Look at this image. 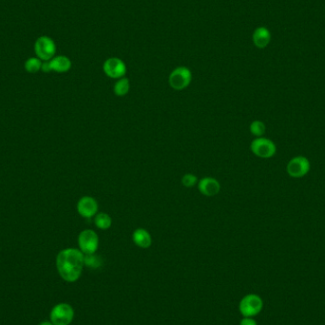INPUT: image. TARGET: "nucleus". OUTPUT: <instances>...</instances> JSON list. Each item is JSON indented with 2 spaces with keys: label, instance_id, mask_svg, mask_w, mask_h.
Masks as SVG:
<instances>
[{
  "label": "nucleus",
  "instance_id": "412c9836",
  "mask_svg": "<svg viewBox=\"0 0 325 325\" xmlns=\"http://www.w3.org/2000/svg\"><path fill=\"white\" fill-rule=\"evenodd\" d=\"M240 325H257V322H256V320H254L253 318H244V319L241 321Z\"/></svg>",
  "mask_w": 325,
  "mask_h": 325
},
{
  "label": "nucleus",
  "instance_id": "6ab92c4d",
  "mask_svg": "<svg viewBox=\"0 0 325 325\" xmlns=\"http://www.w3.org/2000/svg\"><path fill=\"white\" fill-rule=\"evenodd\" d=\"M95 254L84 255V264L90 268H97L101 265V260Z\"/></svg>",
  "mask_w": 325,
  "mask_h": 325
},
{
  "label": "nucleus",
  "instance_id": "423d86ee",
  "mask_svg": "<svg viewBox=\"0 0 325 325\" xmlns=\"http://www.w3.org/2000/svg\"><path fill=\"white\" fill-rule=\"evenodd\" d=\"M78 245L84 255L95 254L99 246V238L91 229L82 231L78 236Z\"/></svg>",
  "mask_w": 325,
  "mask_h": 325
},
{
  "label": "nucleus",
  "instance_id": "4468645a",
  "mask_svg": "<svg viewBox=\"0 0 325 325\" xmlns=\"http://www.w3.org/2000/svg\"><path fill=\"white\" fill-rule=\"evenodd\" d=\"M132 241L141 248H149L152 243L149 232L144 228H137L132 234Z\"/></svg>",
  "mask_w": 325,
  "mask_h": 325
},
{
  "label": "nucleus",
  "instance_id": "4be33fe9",
  "mask_svg": "<svg viewBox=\"0 0 325 325\" xmlns=\"http://www.w3.org/2000/svg\"><path fill=\"white\" fill-rule=\"evenodd\" d=\"M41 71H42V72H44V73H50V72H52L51 65H50V61H45L44 63H42Z\"/></svg>",
  "mask_w": 325,
  "mask_h": 325
},
{
  "label": "nucleus",
  "instance_id": "1a4fd4ad",
  "mask_svg": "<svg viewBox=\"0 0 325 325\" xmlns=\"http://www.w3.org/2000/svg\"><path fill=\"white\" fill-rule=\"evenodd\" d=\"M103 69L109 78L120 79L125 77L127 73V66L122 59L117 57H110L104 63Z\"/></svg>",
  "mask_w": 325,
  "mask_h": 325
},
{
  "label": "nucleus",
  "instance_id": "f3484780",
  "mask_svg": "<svg viewBox=\"0 0 325 325\" xmlns=\"http://www.w3.org/2000/svg\"><path fill=\"white\" fill-rule=\"evenodd\" d=\"M41 67H42V62L38 57L29 58L27 61L25 62V69L30 74H35L39 72Z\"/></svg>",
  "mask_w": 325,
  "mask_h": 325
},
{
  "label": "nucleus",
  "instance_id": "f8f14e48",
  "mask_svg": "<svg viewBox=\"0 0 325 325\" xmlns=\"http://www.w3.org/2000/svg\"><path fill=\"white\" fill-rule=\"evenodd\" d=\"M252 40L256 47L264 49L269 45L271 41L270 31L266 27H258L252 35Z\"/></svg>",
  "mask_w": 325,
  "mask_h": 325
},
{
  "label": "nucleus",
  "instance_id": "0eeeda50",
  "mask_svg": "<svg viewBox=\"0 0 325 325\" xmlns=\"http://www.w3.org/2000/svg\"><path fill=\"white\" fill-rule=\"evenodd\" d=\"M263 309V300L258 295L250 294L245 296L240 303V311L245 318L258 315Z\"/></svg>",
  "mask_w": 325,
  "mask_h": 325
},
{
  "label": "nucleus",
  "instance_id": "f03ea898",
  "mask_svg": "<svg viewBox=\"0 0 325 325\" xmlns=\"http://www.w3.org/2000/svg\"><path fill=\"white\" fill-rule=\"evenodd\" d=\"M251 151L260 158L269 159L276 154L277 147L275 143L268 138L257 137L250 145Z\"/></svg>",
  "mask_w": 325,
  "mask_h": 325
},
{
  "label": "nucleus",
  "instance_id": "2eb2a0df",
  "mask_svg": "<svg viewBox=\"0 0 325 325\" xmlns=\"http://www.w3.org/2000/svg\"><path fill=\"white\" fill-rule=\"evenodd\" d=\"M129 89H130V82L126 77L118 79V81L116 82L113 87V91L116 96H120V97L128 95Z\"/></svg>",
  "mask_w": 325,
  "mask_h": 325
},
{
  "label": "nucleus",
  "instance_id": "ddd939ff",
  "mask_svg": "<svg viewBox=\"0 0 325 325\" xmlns=\"http://www.w3.org/2000/svg\"><path fill=\"white\" fill-rule=\"evenodd\" d=\"M50 65H51L52 71H54L55 73L63 74V73H67L71 69L72 61L65 55H59L51 59Z\"/></svg>",
  "mask_w": 325,
  "mask_h": 325
},
{
  "label": "nucleus",
  "instance_id": "20e7f679",
  "mask_svg": "<svg viewBox=\"0 0 325 325\" xmlns=\"http://www.w3.org/2000/svg\"><path fill=\"white\" fill-rule=\"evenodd\" d=\"M34 52L40 60L50 61L56 53V45L51 37L40 36L34 43Z\"/></svg>",
  "mask_w": 325,
  "mask_h": 325
},
{
  "label": "nucleus",
  "instance_id": "a211bd4d",
  "mask_svg": "<svg viewBox=\"0 0 325 325\" xmlns=\"http://www.w3.org/2000/svg\"><path fill=\"white\" fill-rule=\"evenodd\" d=\"M249 129H250V132L253 135L256 136V137H263L266 128H265L264 122L256 120V121H253L251 123Z\"/></svg>",
  "mask_w": 325,
  "mask_h": 325
},
{
  "label": "nucleus",
  "instance_id": "6e6552de",
  "mask_svg": "<svg viewBox=\"0 0 325 325\" xmlns=\"http://www.w3.org/2000/svg\"><path fill=\"white\" fill-rule=\"evenodd\" d=\"M310 167V162L306 157L296 156L287 164L286 170L288 175L292 178H301L309 172Z\"/></svg>",
  "mask_w": 325,
  "mask_h": 325
},
{
  "label": "nucleus",
  "instance_id": "39448f33",
  "mask_svg": "<svg viewBox=\"0 0 325 325\" xmlns=\"http://www.w3.org/2000/svg\"><path fill=\"white\" fill-rule=\"evenodd\" d=\"M192 74L187 67H178L172 71L169 77L170 86L175 90H183L190 86Z\"/></svg>",
  "mask_w": 325,
  "mask_h": 325
},
{
  "label": "nucleus",
  "instance_id": "7ed1b4c3",
  "mask_svg": "<svg viewBox=\"0 0 325 325\" xmlns=\"http://www.w3.org/2000/svg\"><path fill=\"white\" fill-rule=\"evenodd\" d=\"M74 317V308L68 304H58L50 313L51 321L54 325H68L73 321Z\"/></svg>",
  "mask_w": 325,
  "mask_h": 325
},
{
  "label": "nucleus",
  "instance_id": "dca6fc26",
  "mask_svg": "<svg viewBox=\"0 0 325 325\" xmlns=\"http://www.w3.org/2000/svg\"><path fill=\"white\" fill-rule=\"evenodd\" d=\"M95 224L97 228L102 230H107L112 224V220L107 213H98L95 217Z\"/></svg>",
  "mask_w": 325,
  "mask_h": 325
},
{
  "label": "nucleus",
  "instance_id": "9b49d317",
  "mask_svg": "<svg viewBox=\"0 0 325 325\" xmlns=\"http://www.w3.org/2000/svg\"><path fill=\"white\" fill-rule=\"evenodd\" d=\"M198 190L204 196H215L221 190V184L214 178L204 177L198 182Z\"/></svg>",
  "mask_w": 325,
  "mask_h": 325
},
{
  "label": "nucleus",
  "instance_id": "f257e3e1",
  "mask_svg": "<svg viewBox=\"0 0 325 325\" xmlns=\"http://www.w3.org/2000/svg\"><path fill=\"white\" fill-rule=\"evenodd\" d=\"M84 265V254L76 248L63 249L56 257L57 271L68 283H75L80 278Z\"/></svg>",
  "mask_w": 325,
  "mask_h": 325
},
{
  "label": "nucleus",
  "instance_id": "5701e85b",
  "mask_svg": "<svg viewBox=\"0 0 325 325\" xmlns=\"http://www.w3.org/2000/svg\"><path fill=\"white\" fill-rule=\"evenodd\" d=\"M39 325H54L52 321H42L41 323H39Z\"/></svg>",
  "mask_w": 325,
  "mask_h": 325
},
{
  "label": "nucleus",
  "instance_id": "aec40b11",
  "mask_svg": "<svg viewBox=\"0 0 325 325\" xmlns=\"http://www.w3.org/2000/svg\"><path fill=\"white\" fill-rule=\"evenodd\" d=\"M182 183H183V187H185V188H193L194 185H196L197 183H198V178L195 175L191 174V173L185 174L182 178Z\"/></svg>",
  "mask_w": 325,
  "mask_h": 325
},
{
  "label": "nucleus",
  "instance_id": "9d476101",
  "mask_svg": "<svg viewBox=\"0 0 325 325\" xmlns=\"http://www.w3.org/2000/svg\"><path fill=\"white\" fill-rule=\"evenodd\" d=\"M77 212L83 218H92L97 214L98 211V203L95 198L89 196L82 197L77 203Z\"/></svg>",
  "mask_w": 325,
  "mask_h": 325
}]
</instances>
